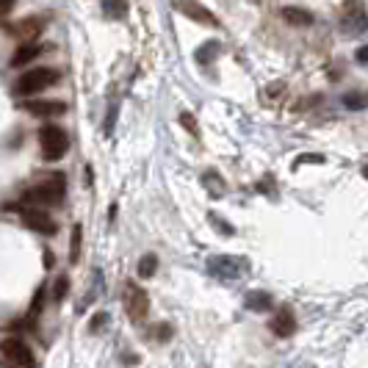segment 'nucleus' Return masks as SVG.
Here are the masks:
<instances>
[{
    "mask_svg": "<svg viewBox=\"0 0 368 368\" xmlns=\"http://www.w3.org/2000/svg\"><path fill=\"white\" fill-rule=\"evenodd\" d=\"M64 194H67V177L61 172H53L48 177H42L39 183L25 189V203L28 205H37V208H53V205H61L64 203Z\"/></svg>",
    "mask_w": 368,
    "mask_h": 368,
    "instance_id": "nucleus-1",
    "label": "nucleus"
},
{
    "mask_svg": "<svg viewBox=\"0 0 368 368\" xmlns=\"http://www.w3.org/2000/svg\"><path fill=\"white\" fill-rule=\"evenodd\" d=\"M61 78V72L56 67H37V70H28L25 75L17 78V86H14V94L20 97H37L42 94L45 89L56 86Z\"/></svg>",
    "mask_w": 368,
    "mask_h": 368,
    "instance_id": "nucleus-2",
    "label": "nucleus"
},
{
    "mask_svg": "<svg viewBox=\"0 0 368 368\" xmlns=\"http://www.w3.org/2000/svg\"><path fill=\"white\" fill-rule=\"evenodd\" d=\"M39 147H42V158L45 161H61L70 150V136L59 127V125H45L39 130Z\"/></svg>",
    "mask_w": 368,
    "mask_h": 368,
    "instance_id": "nucleus-3",
    "label": "nucleus"
},
{
    "mask_svg": "<svg viewBox=\"0 0 368 368\" xmlns=\"http://www.w3.org/2000/svg\"><path fill=\"white\" fill-rule=\"evenodd\" d=\"M122 302H125V313H127L130 321L141 324V321L147 318V313H150V296H147V291H144L139 283H133V280L125 283V288H122Z\"/></svg>",
    "mask_w": 368,
    "mask_h": 368,
    "instance_id": "nucleus-4",
    "label": "nucleus"
},
{
    "mask_svg": "<svg viewBox=\"0 0 368 368\" xmlns=\"http://www.w3.org/2000/svg\"><path fill=\"white\" fill-rule=\"evenodd\" d=\"M0 354H3L14 368H37L34 349H31L23 338H17V335L0 340Z\"/></svg>",
    "mask_w": 368,
    "mask_h": 368,
    "instance_id": "nucleus-5",
    "label": "nucleus"
},
{
    "mask_svg": "<svg viewBox=\"0 0 368 368\" xmlns=\"http://www.w3.org/2000/svg\"><path fill=\"white\" fill-rule=\"evenodd\" d=\"M20 219L28 230L39 233V236H56L59 233V225L56 219L45 211V208H37V205H28V208H20Z\"/></svg>",
    "mask_w": 368,
    "mask_h": 368,
    "instance_id": "nucleus-6",
    "label": "nucleus"
},
{
    "mask_svg": "<svg viewBox=\"0 0 368 368\" xmlns=\"http://www.w3.org/2000/svg\"><path fill=\"white\" fill-rule=\"evenodd\" d=\"M174 9H177L183 17H189V20L200 23V25H208V28H216V25H219V20L200 3V0H174Z\"/></svg>",
    "mask_w": 368,
    "mask_h": 368,
    "instance_id": "nucleus-7",
    "label": "nucleus"
},
{
    "mask_svg": "<svg viewBox=\"0 0 368 368\" xmlns=\"http://www.w3.org/2000/svg\"><path fill=\"white\" fill-rule=\"evenodd\" d=\"M25 111L31 114V116H39V119H56V116H61L64 111H67V105L61 103V100H28L25 103Z\"/></svg>",
    "mask_w": 368,
    "mask_h": 368,
    "instance_id": "nucleus-8",
    "label": "nucleus"
},
{
    "mask_svg": "<svg viewBox=\"0 0 368 368\" xmlns=\"http://www.w3.org/2000/svg\"><path fill=\"white\" fill-rule=\"evenodd\" d=\"M208 269L219 277V280H233L236 274H238V269H247V263L241 260V258H233V255H219V258H214L211 263H208Z\"/></svg>",
    "mask_w": 368,
    "mask_h": 368,
    "instance_id": "nucleus-9",
    "label": "nucleus"
},
{
    "mask_svg": "<svg viewBox=\"0 0 368 368\" xmlns=\"http://www.w3.org/2000/svg\"><path fill=\"white\" fill-rule=\"evenodd\" d=\"M269 329L277 335V338H291L296 332V318H294V310L291 307H283L272 321H269Z\"/></svg>",
    "mask_w": 368,
    "mask_h": 368,
    "instance_id": "nucleus-10",
    "label": "nucleus"
},
{
    "mask_svg": "<svg viewBox=\"0 0 368 368\" xmlns=\"http://www.w3.org/2000/svg\"><path fill=\"white\" fill-rule=\"evenodd\" d=\"M42 28H45V20H39V17H28V20H20L17 25H12V28H9V34H14V37H20V39L31 42L34 37H39V34H42Z\"/></svg>",
    "mask_w": 368,
    "mask_h": 368,
    "instance_id": "nucleus-11",
    "label": "nucleus"
},
{
    "mask_svg": "<svg viewBox=\"0 0 368 368\" xmlns=\"http://www.w3.org/2000/svg\"><path fill=\"white\" fill-rule=\"evenodd\" d=\"M244 302H247V307L255 310V313H266V310L274 307V296L266 294V291H249V294L244 296Z\"/></svg>",
    "mask_w": 368,
    "mask_h": 368,
    "instance_id": "nucleus-12",
    "label": "nucleus"
},
{
    "mask_svg": "<svg viewBox=\"0 0 368 368\" xmlns=\"http://www.w3.org/2000/svg\"><path fill=\"white\" fill-rule=\"evenodd\" d=\"M39 53H42V48H39L37 42H25V45H20V48L14 50V56H12V67H25V64L34 61Z\"/></svg>",
    "mask_w": 368,
    "mask_h": 368,
    "instance_id": "nucleus-13",
    "label": "nucleus"
},
{
    "mask_svg": "<svg viewBox=\"0 0 368 368\" xmlns=\"http://www.w3.org/2000/svg\"><path fill=\"white\" fill-rule=\"evenodd\" d=\"M280 14H283V20H285L288 25H296V28H305V25L313 23V14L305 12V9H296V6H285Z\"/></svg>",
    "mask_w": 368,
    "mask_h": 368,
    "instance_id": "nucleus-14",
    "label": "nucleus"
},
{
    "mask_svg": "<svg viewBox=\"0 0 368 368\" xmlns=\"http://www.w3.org/2000/svg\"><path fill=\"white\" fill-rule=\"evenodd\" d=\"M203 186H205L208 194H214V197H222V194H225V180H222V174H216L214 169L203 174Z\"/></svg>",
    "mask_w": 368,
    "mask_h": 368,
    "instance_id": "nucleus-15",
    "label": "nucleus"
},
{
    "mask_svg": "<svg viewBox=\"0 0 368 368\" xmlns=\"http://www.w3.org/2000/svg\"><path fill=\"white\" fill-rule=\"evenodd\" d=\"M103 12L111 20H122L127 17V0H103Z\"/></svg>",
    "mask_w": 368,
    "mask_h": 368,
    "instance_id": "nucleus-16",
    "label": "nucleus"
},
{
    "mask_svg": "<svg viewBox=\"0 0 368 368\" xmlns=\"http://www.w3.org/2000/svg\"><path fill=\"white\" fill-rule=\"evenodd\" d=\"M219 53H222V45H219V42H205V45L194 53V59H197L200 64H208V61H214Z\"/></svg>",
    "mask_w": 368,
    "mask_h": 368,
    "instance_id": "nucleus-17",
    "label": "nucleus"
},
{
    "mask_svg": "<svg viewBox=\"0 0 368 368\" xmlns=\"http://www.w3.org/2000/svg\"><path fill=\"white\" fill-rule=\"evenodd\" d=\"M155 272H158V258H155V255H144V258L139 260V277H141V280H150Z\"/></svg>",
    "mask_w": 368,
    "mask_h": 368,
    "instance_id": "nucleus-18",
    "label": "nucleus"
},
{
    "mask_svg": "<svg viewBox=\"0 0 368 368\" xmlns=\"http://www.w3.org/2000/svg\"><path fill=\"white\" fill-rule=\"evenodd\" d=\"M81 238H83V227L75 225V227H72V247H70V260H72V263L81 260Z\"/></svg>",
    "mask_w": 368,
    "mask_h": 368,
    "instance_id": "nucleus-19",
    "label": "nucleus"
},
{
    "mask_svg": "<svg viewBox=\"0 0 368 368\" xmlns=\"http://www.w3.org/2000/svg\"><path fill=\"white\" fill-rule=\"evenodd\" d=\"M67 291H70V280H67V277H59V280H56V288H53V299L61 302V299L67 296Z\"/></svg>",
    "mask_w": 368,
    "mask_h": 368,
    "instance_id": "nucleus-20",
    "label": "nucleus"
},
{
    "mask_svg": "<svg viewBox=\"0 0 368 368\" xmlns=\"http://www.w3.org/2000/svg\"><path fill=\"white\" fill-rule=\"evenodd\" d=\"M343 105H346V108H362V105H365V94H360V92H357V94H346V97H343Z\"/></svg>",
    "mask_w": 368,
    "mask_h": 368,
    "instance_id": "nucleus-21",
    "label": "nucleus"
},
{
    "mask_svg": "<svg viewBox=\"0 0 368 368\" xmlns=\"http://www.w3.org/2000/svg\"><path fill=\"white\" fill-rule=\"evenodd\" d=\"M180 122H183V127H186L189 133H194V136L200 133V127H197V119H194L192 114H180Z\"/></svg>",
    "mask_w": 368,
    "mask_h": 368,
    "instance_id": "nucleus-22",
    "label": "nucleus"
},
{
    "mask_svg": "<svg viewBox=\"0 0 368 368\" xmlns=\"http://www.w3.org/2000/svg\"><path fill=\"white\" fill-rule=\"evenodd\" d=\"M103 324H108V316H105V313H97V316L92 318V327H89V329H92V332H100Z\"/></svg>",
    "mask_w": 368,
    "mask_h": 368,
    "instance_id": "nucleus-23",
    "label": "nucleus"
},
{
    "mask_svg": "<svg viewBox=\"0 0 368 368\" xmlns=\"http://www.w3.org/2000/svg\"><path fill=\"white\" fill-rule=\"evenodd\" d=\"M14 9V0H0V17H6Z\"/></svg>",
    "mask_w": 368,
    "mask_h": 368,
    "instance_id": "nucleus-24",
    "label": "nucleus"
},
{
    "mask_svg": "<svg viewBox=\"0 0 368 368\" xmlns=\"http://www.w3.org/2000/svg\"><path fill=\"white\" fill-rule=\"evenodd\" d=\"M357 61H360V64H365V50H362V48L357 50Z\"/></svg>",
    "mask_w": 368,
    "mask_h": 368,
    "instance_id": "nucleus-25",
    "label": "nucleus"
}]
</instances>
